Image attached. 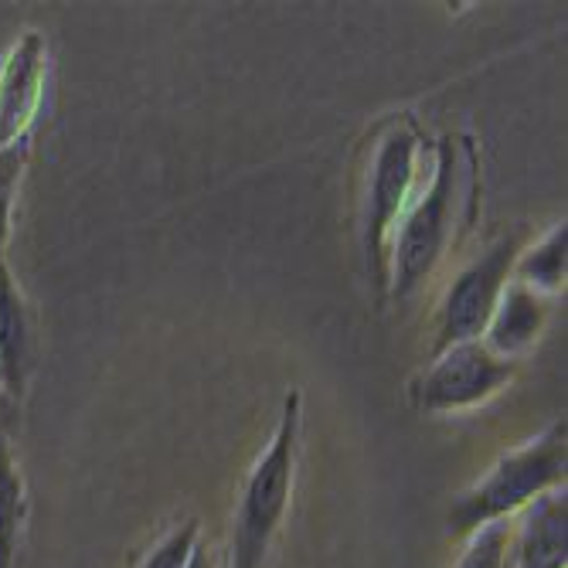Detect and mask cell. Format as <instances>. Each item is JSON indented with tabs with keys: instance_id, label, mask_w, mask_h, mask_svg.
Segmentation results:
<instances>
[{
	"instance_id": "obj_5",
	"label": "cell",
	"mask_w": 568,
	"mask_h": 568,
	"mask_svg": "<svg viewBox=\"0 0 568 568\" xmlns=\"http://www.w3.org/2000/svg\"><path fill=\"white\" fill-rule=\"evenodd\" d=\"M514 378V361L497 357L484 341H463L436 351L429 365L412 378L408 402L426 416L477 408Z\"/></svg>"
},
{
	"instance_id": "obj_4",
	"label": "cell",
	"mask_w": 568,
	"mask_h": 568,
	"mask_svg": "<svg viewBox=\"0 0 568 568\" xmlns=\"http://www.w3.org/2000/svg\"><path fill=\"white\" fill-rule=\"evenodd\" d=\"M296 453H300V395L290 392L283 416L273 433L270 449L252 467L232 528V565L229 568H263L266 555L283 528L296 484Z\"/></svg>"
},
{
	"instance_id": "obj_17",
	"label": "cell",
	"mask_w": 568,
	"mask_h": 568,
	"mask_svg": "<svg viewBox=\"0 0 568 568\" xmlns=\"http://www.w3.org/2000/svg\"><path fill=\"white\" fill-rule=\"evenodd\" d=\"M504 568H514V558H507V565Z\"/></svg>"
},
{
	"instance_id": "obj_10",
	"label": "cell",
	"mask_w": 568,
	"mask_h": 568,
	"mask_svg": "<svg viewBox=\"0 0 568 568\" xmlns=\"http://www.w3.org/2000/svg\"><path fill=\"white\" fill-rule=\"evenodd\" d=\"M545 327H548V296L510 280L494 306L480 341L497 357L510 361V357L525 354L528 347H535V341L545 334Z\"/></svg>"
},
{
	"instance_id": "obj_15",
	"label": "cell",
	"mask_w": 568,
	"mask_h": 568,
	"mask_svg": "<svg viewBox=\"0 0 568 568\" xmlns=\"http://www.w3.org/2000/svg\"><path fill=\"white\" fill-rule=\"evenodd\" d=\"M197 541H201L197 521H184V525H178L158 548H153V551L143 558L140 568H184Z\"/></svg>"
},
{
	"instance_id": "obj_8",
	"label": "cell",
	"mask_w": 568,
	"mask_h": 568,
	"mask_svg": "<svg viewBox=\"0 0 568 568\" xmlns=\"http://www.w3.org/2000/svg\"><path fill=\"white\" fill-rule=\"evenodd\" d=\"M38 361L34 314L24 290L11 276L8 263L0 260V395L21 402Z\"/></svg>"
},
{
	"instance_id": "obj_14",
	"label": "cell",
	"mask_w": 568,
	"mask_h": 568,
	"mask_svg": "<svg viewBox=\"0 0 568 568\" xmlns=\"http://www.w3.org/2000/svg\"><path fill=\"white\" fill-rule=\"evenodd\" d=\"M24 168H28V143L0 146V255H4L11 239V219H14V201Z\"/></svg>"
},
{
	"instance_id": "obj_3",
	"label": "cell",
	"mask_w": 568,
	"mask_h": 568,
	"mask_svg": "<svg viewBox=\"0 0 568 568\" xmlns=\"http://www.w3.org/2000/svg\"><path fill=\"white\" fill-rule=\"evenodd\" d=\"M423 133L408 113L392 116L378 126L365 153L361 174V242L368 255V273L378 286H388V245L402 212L412 201L419 174Z\"/></svg>"
},
{
	"instance_id": "obj_1",
	"label": "cell",
	"mask_w": 568,
	"mask_h": 568,
	"mask_svg": "<svg viewBox=\"0 0 568 568\" xmlns=\"http://www.w3.org/2000/svg\"><path fill=\"white\" fill-rule=\"evenodd\" d=\"M477 194V153L470 140L443 136L429 184L412 194L388 245V293L405 300L416 293L456 245L459 229L470 225Z\"/></svg>"
},
{
	"instance_id": "obj_12",
	"label": "cell",
	"mask_w": 568,
	"mask_h": 568,
	"mask_svg": "<svg viewBox=\"0 0 568 568\" xmlns=\"http://www.w3.org/2000/svg\"><path fill=\"white\" fill-rule=\"evenodd\" d=\"M24 514H28L24 477L8 436L0 433V568H14L21 531H24Z\"/></svg>"
},
{
	"instance_id": "obj_2",
	"label": "cell",
	"mask_w": 568,
	"mask_h": 568,
	"mask_svg": "<svg viewBox=\"0 0 568 568\" xmlns=\"http://www.w3.org/2000/svg\"><path fill=\"white\" fill-rule=\"evenodd\" d=\"M565 487V423H551L531 443L504 453L449 507V538L467 541L494 521H514L538 497Z\"/></svg>"
},
{
	"instance_id": "obj_7",
	"label": "cell",
	"mask_w": 568,
	"mask_h": 568,
	"mask_svg": "<svg viewBox=\"0 0 568 568\" xmlns=\"http://www.w3.org/2000/svg\"><path fill=\"white\" fill-rule=\"evenodd\" d=\"M44 82L48 48L38 31H28L0 62V146L28 143V133L41 113Z\"/></svg>"
},
{
	"instance_id": "obj_6",
	"label": "cell",
	"mask_w": 568,
	"mask_h": 568,
	"mask_svg": "<svg viewBox=\"0 0 568 568\" xmlns=\"http://www.w3.org/2000/svg\"><path fill=\"white\" fill-rule=\"evenodd\" d=\"M518 252H521V232H504L497 242H490L477 255V260H470L453 276V283L446 286L439 310H436L433 351L484 337L494 306H497L504 286L510 283Z\"/></svg>"
},
{
	"instance_id": "obj_9",
	"label": "cell",
	"mask_w": 568,
	"mask_h": 568,
	"mask_svg": "<svg viewBox=\"0 0 568 568\" xmlns=\"http://www.w3.org/2000/svg\"><path fill=\"white\" fill-rule=\"evenodd\" d=\"M565 487H558L521 510V525H514L510 541L514 568H565Z\"/></svg>"
},
{
	"instance_id": "obj_18",
	"label": "cell",
	"mask_w": 568,
	"mask_h": 568,
	"mask_svg": "<svg viewBox=\"0 0 568 568\" xmlns=\"http://www.w3.org/2000/svg\"><path fill=\"white\" fill-rule=\"evenodd\" d=\"M0 398H4V395H0Z\"/></svg>"
},
{
	"instance_id": "obj_13",
	"label": "cell",
	"mask_w": 568,
	"mask_h": 568,
	"mask_svg": "<svg viewBox=\"0 0 568 568\" xmlns=\"http://www.w3.org/2000/svg\"><path fill=\"white\" fill-rule=\"evenodd\" d=\"M514 521H494L467 538V548L459 551L453 568H504L510 558Z\"/></svg>"
},
{
	"instance_id": "obj_16",
	"label": "cell",
	"mask_w": 568,
	"mask_h": 568,
	"mask_svg": "<svg viewBox=\"0 0 568 568\" xmlns=\"http://www.w3.org/2000/svg\"><path fill=\"white\" fill-rule=\"evenodd\" d=\"M184 568H219V561H215V551H212L209 545H201V541H197Z\"/></svg>"
},
{
	"instance_id": "obj_11",
	"label": "cell",
	"mask_w": 568,
	"mask_h": 568,
	"mask_svg": "<svg viewBox=\"0 0 568 568\" xmlns=\"http://www.w3.org/2000/svg\"><path fill=\"white\" fill-rule=\"evenodd\" d=\"M565 245H568V229H565V222H558L538 242L521 245L518 260H514L510 280L541 293V296L561 293L565 290Z\"/></svg>"
}]
</instances>
